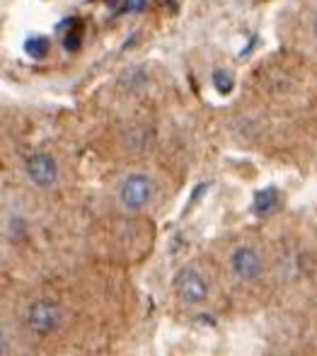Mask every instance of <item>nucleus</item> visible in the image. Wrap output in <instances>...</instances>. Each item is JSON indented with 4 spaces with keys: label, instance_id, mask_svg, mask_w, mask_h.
Listing matches in <instances>:
<instances>
[{
    "label": "nucleus",
    "instance_id": "f257e3e1",
    "mask_svg": "<svg viewBox=\"0 0 317 356\" xmlns=\"http://www.w3.org/2000/svg\"><path fill=\"white\" fill-rule=\"evenodd\" d=\"M153 197H155V184H153V179L143 172L127 175V177L122 179V184H119V192H117L119 207L131 213L143 211V209L153 202Z\"/></svg>",
    "mask_w": 317,
    "mask_h": 356
},
{
    "label": "nucleus",
    "instance_id": "f03ea898",
    "mask_svg": "<svg viewBox=\"0 0 317 356\" xmlns=\"http://www.w3.org/2000/svg\"><path fill=\"white\" fill-rule=\"evenodd\" d=\"M24 320H27V327L34 334L44 337V334H54L56 330H61V325L65 323V313L51 300H37V303L29 305Z\"/></svg>",
    "mask_w": 317,
    "mask_h": 356
},
{
    "label": "nucleus",
    "instance_id": "7ed1b4c3",
    "mask_svg": "<svg viewBox=\"0 0 317 356\" xmlns=\"http://www.w3.org/2000/svg\"><path fill=\"white\" fill-rule=\"evenodd\" d=\"M174 293L182 303L187 305H199L209 298V282L206 277L194 267H184L174 277Z\"/></svg>",
    "mask_w": 317,
    "mask_h": 356
},
{
    "label": "nucleus",
    "instance_id": "20e7f679",
    "mask_svg": "<svg viewBox=\"0 0 317 356\" xmlns=\"http://www.w3.org/2000/svg\"><path fill=\"white\" fill-rule=\"evenodd\" d=\"M27 177L34 187L51 189L58 182V163L49 153H34L27 160Z\"/></svg>",
    "mask_w": 317,
    "mask_h": 356
},
{
    "label": "nucleus",
    "instance_id": "39448f33",
    "mask_svg": "<svg viewBox=\"0 0 317 356\" xmlns=\"http://www.w3.org/2000/svg\"><path fill=\"white\" fill-rule=\"evenodd\" d=\"M230 267H233L235 277L243 279V282H257V279L261 277L264 264H261V257L254 248L243 245V248L235 250L233 257H230Z\"/></svg>",
    "mask_w": 317,
    "mask_h": 356
},
{
    "label": "nucleus",
    "instance_id": "423d86ee",
    "mask_svg": "<svg viewBox=\"0 0 317 356\" xmlns=\"http://www.w3.org/2000/svg\"><path fill=\"white\" fill-rule=\"evenodd\" d=\"M281 199H279V192L276 189H261V192H257L254 197V213L257 216H271L279 209Z\"/></svg>",
    "mask_w": 317,
    "mask_h": 356
},
{
    "label": "nucleus",
    "instance_id": "0eeeda50",
    "mask_svg": "<svg viewBox=\"0 0 317 356\" xmlns=\"http://www.w3.org/2000/svg\"><path fill=\"white\" fill-rule=\"evenodd\" d=\"M24 51H27L29 58H44L49 51V39L44 37H32L27 39V44H24Z\"/></svg>",
    "mask_w": 317,
    "mask_h": 356
},
{
    "label": "nucleus",
    "instance_id": "6e6552de",
    "mask_svg": "<svg viewBox=\"0 0 317 356\" xmlns=\"http://www.w3.org/2000/svg\"><path fill=\"white\" fill-rule=\"evenodd\" d=\"M213 85H216V90H218V92L228 95L230 90H233L235 80H233V75H230L228 71H216L213 73Z\"/></svg>",
    "mask_w": 317,
    "mask_h": 356
},
{
    "label": "nucleus",
    "instance_id": "1a4fd4ad",
    "mask_svg": "<svg viewBox=\"0 0 317 356\" xmlns=\"http://www.w3.org/2000/svg\"><path fill=\"white\" fill-rule=\"evenodd\" d=\"M63 44H65V49H68V51H78L80 44H83V29H80V27L70 29V32L65 34Z\"/></svg>",
    "mask_w": 317,
    "mask_h": 356
},
{
    "label": "nucleus",
    "instance_id": "9d476101",
    "mask_svg": "<svg viewBox=\"0 0 317 356\" xmlns=\"http://www.w3.org/2000/svg\"><path fill=\"white\" fill-rule=\"evenodd\" d=\"M145 8V0H127V5H124V10L127 13H138V10Z\"/></svg>",
    "mask_w": 317,
    "mask_h": 356
},
{
    "label": "nucleus",
    "instance_id": "9b49d317",
    "mask_svg": "<svg viewBox=\"0 0 317 356\" xmlns=\"http://www.w3.org/2000/svg\"><path fill=\"white\" fill-rule=\"evenodd\" d=\"M107 3H109V5H117V3H119V0H107Z\"/></svg>",
    "mask_w": 317,
    "mask_h": 356
}]
</instances>
